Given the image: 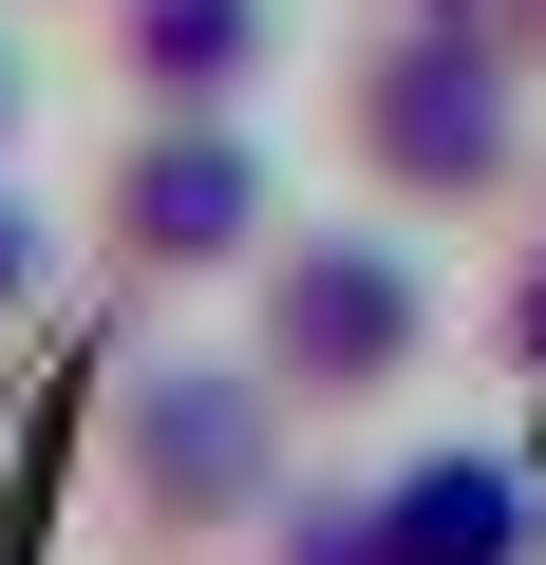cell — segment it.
<instances>
[{
  "mask_svg": "<svg viewBox=\"0 0 546 565\" xmlns=\"http://www.w3.org/2000/svg\"><path fill=\"white\" fill-rule=\"evenodd\" d=\"M340 132H358V170H377L396 207H490V189L527 170V95H508V39H490V20H396V39L358 57Z\"/></svg>",
  "mask_w": 546,
  "mask_h": 565,
  "instance_id": "1",
  "label": "cell"
},
{
  "mask_svg": "<svg viewBox=\"0 0 546 565\" xmlns=\"http://www.w3.org/2000/svg\"><path fill=\"white\" fill-rule=\"evenodd\" d=\"M114 471L132 509L189 546V527H245L264 490H283V377L264 359H132L114 377Z\"/></svg>",
  "mask_w": 546,
  "mask_h": 565,
  "instance_id": "2",
  "label": "cell"
},
{
  "mask_svg": "<svg viewBox=\"0 0 546 565\" xmlns=\"http://www.w3.org/2000/svg\"><path fill=\"white\" fill-rule=\"evenodd\" d=\"M433 359V282H415V245H377V226H302V245H264V377L283 396H396Z\"/></svg>",
  "mask_w": 546,
  "mask_h": 565,
  "instance_id": "3",
  "label": "cell"
},
{
  "mask_svg": "<svg viewBox=\"0 0 546 565\" xmlns=\"http://www.w3.org/2000/svg\"><path fill=\"white\" fill-rule=\"evenodd\" d=\"M264 226H283V189H264L245 114H151V132L114 151V264H132V282L264 264Z\"/></svg>",
  "mask_w": 546,
  "mask_h": 565,
  "instance_id": "4",
  "label": "cell"
},
{
  "mask_svg": "<svg viewBox=\"0 0 546 565\" xmlns=\"http://www.w3.org/2000/svg\"><path fill=\"white\" fill-rule=\"evenodd\" d=\"M546 527H527V471L508 452H415L396 490H377V565H527Z\"/></svg>",
  "mask_w": 546,
  "mask_h": 565,
  "instance_id": "5",
  "label": "cell"
},
{
  "mask_svg": "<svg viewBox=\"0 0 546 565\" xmlns=\"http://www.w3.org/2000/svg\"><path fill=\"white\" fill-rule=\"evenodd\" d=\"M264 39H283V0H114V57L151 114H245Z\"/></svg>",
  "mask_w": 546,
  "mask_h": 565,
  "instance_id": "6",
  "label": "cell"
},
{
  "mask_svg": "<svg viewBox=\"0 0 546 565\" xmlns=\"http://www.w3.org/2000/svg\"><path fill=\"white\" fill-rule=\"evenodd\" d=\"M283 565H377V490H302L283 509Z\"/></svg>",
  "mask_w": 546,
  "mask_h": 565,
  "instance_id": "7",
  "label": "cell"
},
{
  "mask_svg": "<svg viewBox=\"0 0 546 565\" xmlns=\"http://www.w3.org/2000/svg\"><path fill=\"white\" fill-rule=\"evenodd\" d=\"M39 282H57V226H39L20 189H0V321H20V302H39Z\"/></svg>",
  "mask_w": 546,
  "mask_h": 565,
  "instance_id": "8",
  "label": "cell"
},
{
  "mask_svg": "<svg viewBox=\"0 0 546 565\" xmlns=\"http://www.w3.org/2000/svg\"><path fill=\"white\" fill-rule=\"evenodd\" d=\"M508 359H527V377H546V264H527V282H508Z\"/></svg>",
  "mask_w": 546,
  "mask_h": 565,
  "instance_id": "9",
  "label": "cell"
},
{
  "mask_svg": "<svg viewBox=\"0 0 546 565\" xmlns=\"http://www.w3.org/2000/svg\"><path fill=\"white\" fill-rule=\"evenodd\" d=\"M0 132H20V39H0Z\"/></svg>",
  "mask_w": 546,
  "mask_h": 565,
  "instance_id": "10",
  "label": "cell"
},
{
  "mask_svg": "<svg viewBox=\"0 0 546 565\" xmlns=\"http://www.w3.org/2000/svg\"><path fill=\"white\" fill-rule=\"evenodd\" d=\"M415 20H490V0H415Z\"/></svg>",
  "mask_w": 546,
  "mask_h": 565,
  "instance_id": "11",
  "label": "cell"
}]
</instances>
